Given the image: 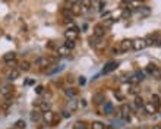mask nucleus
Here are the masks:
<instances>
[{"label":"nucleus","mask_w":161,"mask_h":129,"mask_svg":"<svg viewBox=\"0 0 161 129\" xmlns=\"http://www.w3.org/2000/svg\"><path fill=\"white\" fill-rule=\"evenodd\" d=\"M119 116H120L123 120L129 122V120H130V106H129V104H122L120 109H119Z\"/></svg>","instance_id":"obj_1"},{"label":"nucleus","mask_w":161,"mask_h":129,"mask_svg":"<svg viewBox=\"0 0 161 129\" xmlns=\"http://www.w3.org/2000/svg\"><path fill=\"white\" fill-rule=\"evenodd\" d=\"M34 65H35L37 68H40V69H44V68H47L50 65V59L47 56H40V57L35 59V63Z\"/></svg>","instance_id":"obj_2"},{"label":"nucleus","mask_w":161,"mask_h":129,"mask_svg":"<svg viewBox=\"0 0 161 129\" xmlns=\"http://www.w3.org/2000/svg\"><path fill=\"white\" fill-rule=\"evenodd\" d=\"M146 74L154 76V78H161V71L154 65V63H149V65L146 66Z\"/></svg>","instance_id":"obj_3"},{"label":"nucleus","mask_w":161,"mask_h":129,"mask_svg":"<svg viewBox=\"0 0 161 129\" xmlns=\"http://www.w3.org/2000/svg\"><path fill=\"white\" fill-rule=\"evenodd\" d=\"M146 47V44H145V40H141V38H136V40H133L132 41V49H135V50H142Z\"/></svg>","instance_id":"obj_4"},{"label":"nucleus","mask_w":161,"mask_h":129,"mask_svg":"<svg viewBox=\"0 0 161 129\" xmlns=\"http://www.w3.org/2000/svg\"><path fill=\"white\" fill-rule=\"evenodd\" d=\"M54 116H56V113H53L51 110H49V111H46V113H43V120L47 123V125H51L53 123V120H54Z\"/></svg>","instance_id":"obj_5"},{"label":"nucleus","mask_w":161,"mask_h":129,"mask_svg":"<svg viewBox=\"0 0 161 129\" xmlns=\"http://www.w3.org/2000/svg\"><path fill=\"white\" fill-rule=\"evenodd\" d=\"M92 98H94V103H95L97 106H100V104H104V103L107 101V100H106V95H104L103 92H95Z\"/></svg>","instance_id":"obj_6"},{"label":"nucleus","mask_w":161,"mask_h":129,"mask_svg":"<svg viewBox=\"0 0 161 129\" xmlns=\"http://www.w3.org/2000/svg\"><path fill=\"white\" fill-rule=\"evenodd\" d=\"M3 60H4V63H6L7 66H12V65H15L16 55H15V53H7V55L3 56Z\"/></svg>","instance_id":"obj_7"},{"label":"nucleus","mask_w":161,"mask_h":129,"mask_svg":"<svg viewBox=\"0 0 161 129\" xmlns=\"http://www.w3.org/2000/svg\"><path fill=\"white\" fill-rule=\"evenodd\" d=\"M0 94L3 95V97H10L12 95V87L9 85V84H4V85H0Z\"/></svg>","instance_id":"obj_8"},{"label":"nucleus","mask_w":161,"mask_h":129,"mask_svg":"<svg viewBox=\"0 0 161 129\" xmlns=\"http://www.w3.org/2000/svg\"><path fill=\"white\" fill-rule=\"evenodd\" d=\"M104 35H106V28H104V25H97V27L94 28V37L103 38Z\"/></svg>","instance_id":"obj_9"},{"label":"nucleus","mask_w":161,"mask_h":129,"mask_svg":"<svg viewBox=\"0 0 161 129\" xmlns=\"http://www.w3.org/2000/svg\"><path fill=\"white\" fill-rule=\"evenodd\" d=\"M130 49H132V41H130V40H123V41L120 43V47H119L120 52L125 53V52H129Z\"/></svg>","instance_id":"obj_10"},{"label":"nucleus","mask_w":161,"mask_h":129,"mask_svg":"<svg viewBox=\"0 0 161 129\" xmlns=\"http://www.w3.org/2000/svg\"><path fill=\"white\" fill-rule=\"evenodd\" d=\"M117 66H119V65H117L116 62H108L107 65L104 66V69H103V74H110V72H113Z\"/></svg>","instance_id":"obj_11"},{"label":"nucleus","mask_w":161,"mask_h":129,"mask_svg":"<svg viewBox=\"0 0 161 129\" xmlns=\"http://www.w3.org/2000/svg\"><path fill=\"white\" fill-rule=\"evenodd\" d=\"M65 37L66 40H71V41H76V38H78V31H75V29H68L66 32H65Z\"/></svg>","instance_id":"obj_12"},{"label":"nucleus","mask_w":161,"mask_h":129,"mask_svg":"<svg viewBox=\"0 0 161 129\" xmlns=\"http://www.w3.org/2000/svg\"><path fill=\"white\" fill-rule=\"evenodd\" d=\"M151 103H152V104L155 106V109L158 110V109L161 107V98H160V95H158V94H152V95H151Z\"/></svg>","instance_id":"obj_13"},{"label":"nucleus","mask_w":161,"mask_h":129,"mask_svg":"<svg viewBox=\"0 0 161 129\" xmlns=\"http://www.w3.org/2000/svg\"><path fill=\"white\" fill-rule=\"evenodd\" d=\"M143 109L145 111L148 113V114H154V113H157V109H155V106L151 103V101H148V103H145V106H143Z\"/></svg>","instance_id":"obj_14"},{"label":"nucleus","mask_w":161,"mask_h":129,"mask_svg":"<svg viewBox=\"0 0 161 129\" xmlns=\"http://www.w3.org/2000/svg\"><path fill=\"white\" fill-rule=\"evenodd\" d=\"M76 109H78V100L76 98H69V101H68V110L72 113Z\"/></svg>","instance_id":"obj_15"},{"label":"nucleus","mask_w":161,"mask_h":129,"mask_svg":"<svg viewBox=\"0 0 161 129\" xmlns=\"http://www.w3.org/2000/svg\"><path fill=\"white\" fill-rule=\"evenodd\" d=\"M41 116H43V113H40L38 110H32L29 113V117H31L32 122H40L41 120Z\"/></svg>","instance_id":"obj_16"},{"label":"nucleus","mask_w":161,"mask_h":129,"mask_svg":"<svg viewBox=\"0 0 161 129\" xmlns=\"http://www.w3.org/2000/svg\"><path fill=\"white\" fill-rule=\"evenodd\" d=\"M19 75H21V71L19 69H13V71H10L9 74H7V79L9 81H15V79H18Z\"/></svg>","instance_id":"obj_17"},{"label":"nucleus","mask_w":161,"mask_h":129,"mask_svg":"<svg viewBox=\"0 0 161 129\" xmlns=\"http://www.w3.org/2000/svg\"><path fill=\"white\" fill-rule=\"evenodd\" d=\"M65 94H66L68 98H76L78 90H76V88H66V90H65Z\"/></svg>","instance_id":"obj_18"},{"label":"nucleus","mask_w":161,"mask_h":129,"mask_svg":"<svg viewBox=\"0 0 161 129\" xmlns=\"http://www.w3.org/2000/svg\"><path fill=\"white\" fill-rule=\"evenodd\" d=\"M113 113H114V106L110 101H106L104 103V114H113Z\"/></svg>","instance_id":"obj_19"},{"label":"nucleus","mask_w":161,"mask_h":129,"mask_svg":"<svg viewBox=\"0 0 161 129\" xmlns=\"http://www.w3.org/2000/svg\"><path fill=\"white\" fill-rule=\"evenodd\" d=\"M69 9H71L72 15H81V13H82V7H81V4H79V3H78V4H73V6H71Z\"/></svg>","instance_id":"obj_20"},{"label":"nucleus","mask_w":161,"mask_h":129,"mask_svg":"<svg viewBox=\"0 0 161 129\" xmlns=\"http://www.w3.org/2000/svg\"><path fill=\"white\" fill-rule=\"evenodd\" d=\"M40 109H41L43 113L51 110V103H50V101H41V103H40Z\"/></svg>","instance_id":"obj_21"},{"label":"nucleus","mask_w":161,"mask_h":129,"mask_svg":"<svg viewBox=\"0 0 161 129\" xmlns=\"http://www.w3.org/2000/svg\"><path fill=\"white\" fill-rule=\"evenodd\" d=\"M63 65H54V68H51V69H49L47 71V75H54L57 74V72H60V71H63Z\"/></svg>","instance_id":"obj_22"},{"label":"nucleus","mask_w":161,"mask_h":129,"mask_svg":"<svg viewBox=\"0 0 161 129\" xmlns=\"http://www.w3.org/2000/svg\"><path fill=\"white\" fill-rule=\"evenodd\" d=\"M29 69H31V63H29V62H26V60L21 62V65H19V71H22V72H28Z\"/></svg>","instance_id":"obj_23"},{"label":"nucleus","mask_w":161,"mask_h":129,"mask_svg":"<svg viewBox=\"0 0 161 129\" xmlns=\"http://www.w3.org/2000/svg\"><path fill=\"white\" fill-rule=\"evenodd\" d=\"M143 106H145V101H143L142 97H139V95H136L135 97V107H138V109H142Z\"/></svg>","instance_id":"obj_24"},{"label":"nucleus","mask_w":161,"mask_h":129,"mask_svg":"<svg viewBox=\"0 0 161 129\" xmlns=\"http://www.w3.org/2000/svg\"><path fill=\"white\" fill-rule=\"evenodd\" d=\"M81 7L82 9H85V10H90L91 9V6H92V1L91 0H81Z\"/></svg>","instance_id":"obj_25"},{"label":"nucleus","mask_w":161,"mask_h":129,"mask_svg":"<svg viewBox=\"0 0 161 129\" xmlns=\"http://www.w3.org/2000/svg\"><path fill=\"white\" fill-rule=\"evenodd\" d=\"M90 43H91L92 47H100V46H101L100 43H103V40H101V38H97V37H91Z\"/></svg>","instance_id":"obj_26"},{"label":"nucleus","mask_w":161,"mask_h":129,"mask_svg":"<svg viewBox=\"0 0 161 129\" xmlns=\"http://www.w3.org/2000/svg\"><path fill=\"white\" fill-rule=\"evenodd\" d=\"M104 128H106V125H104L103 122L95 120V122H92V123H91V129H104Z\"/></svg>","instance_id":"obj_27"},{"label":"nucleus","mask_w":161,"mask_h":129,"mask_svg":"<svg viewBox=\"0 0 161 129\" xmlns=\"http://www.w3.org/2000/svg\"><path fill=\"white\" fill-rule=\"evenodd\" d=\"M57 53L60 56H66L69 53V49H66L65 46H60V47H57Z\"/></svg>","instance_id":"obj_28"},{"label":"nucleus","mask_w":161,"mask_h":129,"mask_svg":"<svg viewBox=\"0 0 161 129\" xmlns=\"http://www.w3.org/2000/svg\"><path fill=\"white\" fill-rule=\"evenodd\" d=\"M135 76H136V79L141 82V81L145 79V72H142V71H136V72H135Z\"/></svg>","instance_id":"obj_29"},{"label":"nucleus","mask_w":161,"mask_h":129,"mask_svg":"<svg viewBox=\"0 0 161 129\" xmlns=\"http://www.w3.org/2000/svg\"><path fill=\"white\" fill-rule=\"evenodd\" d=\"M63 46H65L66 49H69V50H72V49H75V41H71V40H66Z\"/></svg>","instance_id":"obj_30"},{"label":"nucleus","mask_w":161,"mask_h":129,"mask_svg":"<svg viewBox=\"0 0 161 129\" xmlns=\"http://www.w3.org/2000/svg\"><path fill=\"white\" fill-rule=\"evenodd\" d=\"M10 106H12V100H10V98L7 97V98L4 100V103H3V106H1V107H3L4 110H7V109H9Z\"/></svg>","instance_id":"obj_31"},{"label":"nucleus","mask_w":161,"mask_h":129,"mask_svg":"<svg viewBox=\"0 0 161 129\" xmlns=\"http://www.w3.org/2000/svg\"><path fill=\"white\" fill-rule=\"evenodd\" d=\"M15 126H16L18 129H25V128H26V123H25V122H24L22 119H19L18 122L15 123Z\"/></svg>","instance_id":"obj_32"},{"label":"nucleus","mask_w":161,"mask_h":129,"mask_svg":"<svg viewBox=\"0 0 161 129\" xmlns=\"http://www.w3.org/2000/svg\"><path fill=\"white\" fill-rule=\"evenodd\" d=\"M73 129H87V126H85L84 122H76L75 126H73Z\"/></svg>","instance_id":"obj_33"},{"label":"nucleus","mask_w":161,"mask_h":129,"mask_svg":"<svg viewBox=\"0 0 161 129\" xmlns=\"http://www.w3.org/2000/svg\"><path fill=\"white\" fill-rule=\"evenodd\" d=\"M114 97H116L117 100H120V101H123V100H125V97H123V95H122L119 91H114Z\"/></svg>","instance_id":"obj_34"},{"label":"nucleus","mask_w":161,"mask_h":129,"mask_svg":"<svg viewBox=\"0 0 161 129\" xmlns=\"http://www.w3.org/2000/svg\"><path fill=\"white\" fill-rule=\"evenodd\" d=\"M129 81H130V82H132V84H138V82H139V81H138V79H136V76H135V75H132V76H130V78H129Z\"/></svg>","instance_id":"obj_35"},{"label":"nucleus","mask_w":161,"mask_h":129,"mask_svg":"<svg viewBox=\"0 0 161 129\" xmlns=\"http://www.w3.org/2000/svg\"><path fill=\"white\" fill-rule=\"evenodd\" d=\"M43 91H44V87H43V85H38V87L35 88V92H37V94H41Z\"/></svg>","instance_id":"obj_36"},{"label":"nucleus","mask_w":161,"mask_h":129,"mask_svg":"<svg viewBox=\"0 0 161 129\" xmlns=\"http://www.w3.org/2000/svg\"><path fill=\"white\" fill-rule=\"evenodd\" d=\"M79 84H81V85H85V84H87V79H85V76H79Z\"/></svg>","instance_id":"obj_37"},{"label":"nucleus","mask_w":161,"mask_h":129,"mask_svg":"<svg viewBox=\"0 0 161 129\" xmlns=\"http://www.w3.org/2000/svg\"><path fill=\"white\" fill-rule=\"evenodd\" d=\"M78 1H79V0H68V1H66V4H71V6H73V4H78Z\"/></svg>","instance_id":"obj_38"},{"label":"nucleus","mask_w":161,"mask_h":129,"mask_svg":"<svg viewBox=\"0 0 161 129\" xmlns=\"http://www.w3.org/2000/svg\"><path fill=\"white\" fill-rule=\"evenodd\" d=\"M71 114H72V113L69 110H65V111H63V117H71Z\"/></svg>","instance_id":"obj_39"},{"label":"nucleus","mask_w":161,"mask_h":129,"mask_svg":"<svg viewBox=\"0 0 161 129\" xmlns=\"http://www.w3.org/2000/svg\"><path fill=\"white\" fill-rule=\"evenodd\" d=\"M47 47H49V49H56V46H54V41H50V43L47 44Z\"/></svg>","instance_id":"obj_40"},{"label":"nucleus","mask_w":161,"mask_h":129,"mask_svg":"<svg viewBox=\"0 0 161 129\" xmlns=\"http://www.w3.org/2000/svg\"><path fill=\"white\" fill-rule=\"evenodd\" d=\"M130 92H132V94H136V92H138V88H136V87H133V88L130 90Z\"/></svg>","instance_id":"obj_41"},{"label":"nucleus","mask_w":161,"mask_h":129,"mask_svg":"<svg viewBox=\"0 0 161 129\" xmlns=\"http://www.w3.org/2000/svg\"><path fill=\"white\" fill-rule=\"evenodd\" d=\"M81 106L85 107V106H87V101H85V100H81Z\"/></svg>","instance_id":"obj_42"},{"label":"nucleus","mask_w":161,"mask_h":129,"mask_svg":"<svg viewBox=\"0 0 161 129\" xmlns=\"http://www.w3.org/2000/svg\"><path fill=\"white\" fill-rule=\"evenodd\" d=\"M138 12H142V10H141V9H138ZM143 12H145V13H148V12H149V9H143Z\"/></svg>","instance_id":"obj_43"},{"label":"nucleus","mask_w":161,"mask_h":129,"mask_svg":"<svg viewBox=\"0 0 161 129\" xmlns=\"http://www.w3.org/2000/svg\"><path fill=\"white\" fill-rule=\"evenodd\" d=\"M152 129H161L160 125H155V126H152Z\"/></svg>","instance_id":"obj_44"},{"label":"nucleus","mask_w":161,"mask_h":129,"mask_svg":"<svg viewBox=\"0 0 161 129\" xmlns=\"http://www.w3.org/2000/svg\"><path fill=\"white\" fill-rule=\"evenodd\" d=\"M104 129H111V128H104Z\"/></svg>","instance_id":"obj_45"},{"label":"nucleus","mask_w":161,"mask_h":129,"mask_svg":"<svg viewBox=\"0 0 161 129\" xmlns=\"http://www.w3.org/2000/svg\"><path fill=\"white\" fill-rule=\"evenodd\" d=\"M160 128H161V123H160Z\"/></svg>","instance_id":"obj_46"},{"label":"nucleus","mask_w":161,"mask_h":129,"mask_svg":"<svg viewBox=\"0 0 161 129\" xmlns=\"http://www.w3.org/2000/svg\"><path fill=\"white\" fill-rule=\"evenodd\" d=\"M10 129H12V128H10Z\"/></svg>","instance_id":"obj_47"}]
</instances>
